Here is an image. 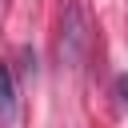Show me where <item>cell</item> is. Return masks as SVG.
I'll return each mask as SVG.
<instances>
[{
	"instance_id": "cell-1",
	"label": "cell",
	"mask_w": 128,
	"mask_h": 128,
	"mask_svg": "<svg viewBox=\"0 0 128 128\" xmlns=\"http://www.w3.org/2000/svg\"><path fill=\"white\" fill-rule=\"evenodd\" d=\"M84 48H88L84 12H80V4H68V8H64V20H60V56H64V64L80 68V60H84Z\"/></svg>"
},
{
	"instance_id": "cell-3",
	"label": "cell",
	"mask_w": 128,
	"mask_h": 128,
	"mask_svg": "<svg viewBox=\"0 0 128 128\" xmlns=\"http://www.w3.org/2000/svg\"><path fill=\"white\" fill-rule=\"evenodd\" d=\"M116 96H120V104H128V80H124V76L116 80Z\"/></svg>"
},
{
	"instance_id": "cell-2",
	"label": "cell",
	"mask_w": 128,
	"mask_h": 128,
	"mask_svg": "<svg viewBox=\"0 0 128 128\" xmlns=\"http://www.w3.org/2000/svg\"><path fill=\"white\" fill-rule=\"evenodd\" d=\"M16 120V80H12V68L0 60V124H12Z\"/></svg>"
}]
</instances>
